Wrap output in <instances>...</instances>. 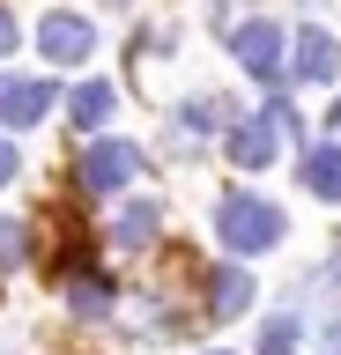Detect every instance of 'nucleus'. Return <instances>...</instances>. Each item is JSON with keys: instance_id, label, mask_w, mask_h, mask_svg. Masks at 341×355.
<instances>
[{"instance_id": "5", "label": "nucleus", "mask_w": 341, "mask_h": 355, "mask_svg": "<svg viewBox=\"0 0 341 355\" xmlns=\"http://www.w3.org/2000/svg\"><path fill=\"white\" fill-rule=\"evenodd\" d=\"M38 52H45V60H60V67H74V60H90V52H97V30H90L82 15H67V8H60V15L38 22Z\"/></svg>"}, {"instance_id": "10", "label": "nucleus", "mask_w": 341, "mask_h": 355, "mask_svg": "<svg viewBox=\"0 0 341 355\" xmlns=\"http://www.w3.org/2000/svg\"><path fill=\"white\" fill-rule=\"evenodd\" d=\"M112 296H119L112 274H97V266H74V274H67V304L82 311V318H104V311H112Z\"/></svg>"}, {"instance_id": "4", "label": "nucleus", "mask_w": 341, "mask_h": 355, "mask_svg": "<svg viewBox=\"0 0 341 355\" xmlns=\"http://www.w3.org/2000/svg\"><path fill=\"white\" fill-rule=\"evenodd\" d=\"M230 52H238L245 74L282 82V22H238V30H230Z\"/></svg>"}, {"instance_id": "7", "label": "nucleus", "mask_w": 341, "mask_h": 355, "mask_svg": "<svg viewBox=\"0 0 341 355\" xmlns=\"http://www.w3.org/2000/svg\"><path fill=\"white\" fill-rule=\"evenodd\" d=\"M274 141H282V133H274L267 119H238V126L223 133V155L238 171H260V163H274Z\"/></svg>"}, {"instance_id": "18", "label": "nucleus", "mask_w": 341, "mask_h": 355, "mask_svg": "<svg viewBox=\"0 0 341 355\" xmlns=\"http://www.w3.org/2000/svg\"><path fill=\"white\" fill-rule=\"evenodd\" d=\"M326 119H334V133H341V96H334V111H326Z\"/></svg>"}, {"instance_id": "13", "label": "nucleus", "mask_w": 341, "mask_h": 355, "mask_svg": "<svg viewBox=\"0 0 341 355\" xmlns=\"http://www.w3.org/2000/svg\"><path fill=\"white\" fill-rule=\"evenodd\" d=\"M297 340H304V318L297 311H282V318L260 326V355H297Z\"/></svg>"}, {"instance_id": "9", "label": "nucleus", "mask_w": 341, "mask_h": 355, "mask_svg": "<svg viewBox=\"0 0 341 355\" xmlns=\"http://www.w3.org/2000/svg\"><path fill=\"white\" fill-rule=\"evenodd\" d=\"M112 111H119V89H112V82H82V89L67 96V119H74L82 133H104Z\"/></svg>"}, {"instance_id": "15", "label": "nucleus", "mask_w": 341, "mask_h": 355, "mask_svg": "<svg viewBox=\"0 0 341 355\" xmlns=\"http://www.w3.org/2000/svg\"><path fill=\"white\" fill-rule=\"evenodd\" d=\"M15 171H23V155H15V141L0 133V185H15Z\"/></svg>"}, {"instance_id": "11", "label": "nucleus", "mask_w": 341, "mask_h": 355, "mask_svg": "<svg viewBox=\"0 0 341 355\" xmlns=\"http://www.w3.org/2000/svg\"><path fill=\"white\" fill-rule=\"evenodd\" d=\"M156 230H163V200H126V207H119V222H112V237L119 244H156Z\"/></svg>"}, {"instance_id": "1", "label": "nucleus", "mask_w": 341, "mask_h": 355, "mask_svg": "<svg viewBox=\"0 0 341 355\" xmlns=\"http://www.w3.org/2000/svg\"><path fill=\"white\" fill-rule=\"evenodd\" d=\"M215 237H223V252L252 259V252H274V244L290 237V215H282L274 200H260V193H223V207H215Z\"/></svg>"}, {"instance_id": "16", "label": "nucleus", "mask_w": 341, "mask_h": 355, "mask_svg": "<svg viewBox=\"0 0 341 355\" xmlns=\"http://www.w3.org/2000/svg\"><path fill=\"white\" fill-rule=\"evenodd\" d=\"M8 52H15V15L0 8V60H8Z\"/></svg>"}, {"instance_id": "12", "label": "nucleus", "mask_w": 341, "mask_h": 355, "mask_svg": "<svg viewBox=\"0 0 341 355\" xmlns=\"http://www.w3.org/2000/svg\"><path fill=\"white\" fill-rule=\"evenodd\" d=\"M304 185H312L319 200H341V148H304Z\"/></svg>"}, {"instance_id": "6", "label": "nucleus", "mask_w": 341, "mask_h": 355, "mask_svg": "<svg viewBox=\"0 0 341 355\" xmlns=\"http://www.w3.org/2000/svg\"><path fill=\"white\" fill-rule=\"evenodd\" d=\"M245 311H252V274L245 266H215V274H208V318L230 326V318H245Z\"/></svg>"}, {"instance_id": "8", "label": "nucleus", "mask_w": 341, "mask_h": 355, "mask_svg": "<svg viewBox=\"0 0 341 355\" xmlns=\"http://www.w3.org/2000/svg\"><path fill=\"white\" fill-rule=\"evenodd\" d=\"M297 60H290V74L297 82H334V37H326V30H297V44H290Z\"/></svg>"}, {"instance_id": "2", "label": "nucleus", "mask_w": 341, "mask_h": 355, "mask_svg": "<svg viewBox=\"0 0 341 355\" xmlns=\"http://www.w3.org/2000/svg\"><path fill=\"white\" fill-rule=\"evenodd\" d=\"M74 178H82V193H119L126 178H141V148L119 141V133H104V141H90V155L74 163Z\"/></svg>"}, {"instance_id": "17", "label": "nucleus", "mask_w": 341, "mask_h": 355, "mask_svg": "<svg viewBox=\"0 0 341 355\" xmlns=\"http://www.w3.org/2000/svg\"><path fill=\"white\" fill-rule=\"evenodd\" d=\"M326 355H341V318H334V326H326Z\"/></svg>"}, {"instance_id": "14", "label": "nucleus", "mask_w": 341, "mask_h": 355, "mask_svg": "<svg viewBox=\"0 0 341 355\" xmlns=\"http://www.w3.org/2000/svg\"><path fill=\"white\" fill-rule=\"evenodd\" d=\"M23 259H30V230H23V222H0V274L23 266Z\"/></svg>"}, {"instance_id": "3", "label": "nucleus", "mask_w": 341, "mask_h": 355, "mask_svg": "<svg viewBox=\"0 0 341 355\" xmlns=\"http://www.w3.org/2000/svg\"><path fill=\"white\" fill-rule=\"evenodd\" d=\"M52 104H60L52 74H0V126H45Z\"/></svg>"}]
</instances>
